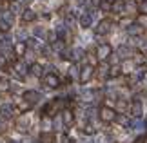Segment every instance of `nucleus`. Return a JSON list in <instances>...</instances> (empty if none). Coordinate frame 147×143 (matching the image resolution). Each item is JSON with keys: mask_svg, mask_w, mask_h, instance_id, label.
I'll use <instances>...</instances> for the list:
<instances>
[{"mask_svg": "<svg viewBox=\"0 0 147 143\" xmlns=\"http://www.w3.org/2000/svg\"><path fill=\"white\" fill-rule=\"evenodd\" d=\"M33 127V116L31 112H24V114H16L13 120V130L18 132L20 136H27Z\"/></svg>", "mask_w": 147, "mask_h": 143, "instance_id": "obj_2", "label": "nucleus"}, {"mask_svg": "<svg viewBox=\"0 0 147 143\" xmlns=\"http://www.w3.org/2000/svg\"><path fill=\"white\" fill-rule=\"evenodd\" d=\"M11 51H13L16 60H22L26 56V53H27V45H26V42H15L13 47H11Z\"/></svg>", "mask_w": 147, "mask_h": 143, "instance_id": "obj_15", "label": "nucleus"}, {"mask_svg": "<svg viewBox=\"0 0 147 143\" xmlns=\"http://www.w3.org/2000/svg\"><path fill=\"white\" fill-rule=\"evenodd\" d=\"M120 56H118L116 53H115V51H113V54L109 56V58H107V64H109V65H120Z\"/></svg>", "mask_w": 147, "mask_h": 143, "instance_id": "obj_22", "label": "nucleus"}, {"mask_svg": "<svg viewBox=\"0 0 147 143\" xmlns=\"http://www.w3.org/2000/svg\"><path fill=\"white\" fill-rule=\"evenodd\" d=\"M94 80V67L89 64H80V73H78V85H89Z\"/></svg>", "mask_w": 147, "mask_h": 143, "instance_id": "obj_5", "label": "nucleus"}, {"mask_svg": "<svg viewBox=\"0 0 147 143\" xmlns=\"http://www.w3.org/2000/svg\"><path fill=\"white\" fill-rule=\"evenodd\" d=\"M42 2H46V0H42Z\"/></svg>", "mask_w": 147, "mask_h": 143, "instance_id": "obj_28", "label": "nucleus"}, {"mask_svg": "<svg viewBox=\"0 0 147 143\" xmlns=\"http://www.w3.org/2000/svg\"><path fill=\"white\" fill-rule=\"evenodd\" d=\"M129 116H131L133 120H144V118H145V105H144V100H136V98L131 100Z\"/></svg>", "mask_w": 147, "mask_h": 143, "instance_id": "obj_7", "label": "nucleus"}, {"mask_svg": "<svg viewBox=\"0 0 147 143\" xmlns=\"http://www.w3.org/2000/svg\"><path fill=\"white\" fill-rule=\"evenodd\" d=\"M145 33H147V31H144L140 26L133 24V26H131V27H129V29L125 31V35H127V36H133V38H142V36L145 35Z\"/></svg>", "mask_w": 147, "mask_h": 143, "instance_id": "obj_18", "label": "nucleus"}, {"mask_svg": "<svg viewBox=\"0 0 147 143\" xmlns=\"http://www.w3.org/2000/svg\"><path fill=\"white\" fill-rule=\"evenodd\" d=\"M96 118H98V122L102 125H111L115 122V118H116V111L113 107H107V105H98Z\"/></svg>", "mask_w": 147, "mask_h": 143, "instance_id": "obj_4", "label": "nucleus"}, {"mask_svg": "<svg viewBox=\"0 0 147 143\" xmlns=\"http://www.w3.org/2000/svg\"><path fill=\"white\" fill-rule=\"evenodd\" d=\"M7 2H16V0H7Z\"/></svg>", "mask_w": 147, "mask_h": 143, "instance_id": "obj_25", "label": "nucleus"}, {"mask_svg": "<svg viewBox=\"0 0 147 143\" xmlns=\"http://www.w3.org/2000/svg\"><path fill=\"white\" fill-rule=\"evenodd\" d=\"M35 27H31V36H35L36 40H40V42H46V36H47V27L46 24H40V22H36V24H33Z\"/></svg>", "mask_w": 147, "mask_h": 143, "instance_id": "obj_11", "label": "nucleus"}, {"mask_svg": "<svg viewBox=\"0 0 147 143\" xmlns=\"http://www.w3.org/2000/svg\"><path fill=\"white\" fill-rule=\"evenodd\" d=\"M133 143H144V141H138V140H134V141H133Z\"/></svg>", "mask_w": 147, "mask_h": 143, "instance_id": "obj_24", "label": "nucleus"}, {"mask_svg": "<svg viewBox=\"0 0 147 143\" xmlns=\"http://www.w3.org/2000/svg\"><path fill=\"white\" fill-rule=\"evenodd\" d=\"M11 31H13V26L0 16V33H11Z\"/></svg>", "mask_w": 147, "mask_h": 143, "instance_id": "obj_21", "label": "nucleus"}, {"mask_svg": "<svg viewBox=\"0 0 147 143\" xmlns=\"http://www.w3.org/2000/svg\"><path fill=\"white\" fill-rule=\"evenodd\" d=\"M115 27H116V24L109 18V16H102L98 22H94V26H93L91 33H93V36L107 38L113 31H115Z\"/></svg>", "mask_w": 147, "mask_h": 143, "instance_id": "obj_1", "label": "nucleus"}, {"mask_svg": "<svg viewBox=\"0 0 147 143\" xmlns=\"http://www.w3.org/2000/svg\"><path fill=\"white\" fill-rule=\"evenodd\" d=\"M0 2H4V0H0Z\"/></svg>", "mask_w": 147, "mask_h": 143, "instance_id": "obj_29", "label": "nucleus"}, {"mask_svg": "<svg viewBox=\"0 0 147 143\" xmlns=\"http://www.w3.org/2000/svg\"><path fill=\"white\" fill-rule=\"evenodd\" d=\"M134 24H136V26H140L144 31H147V15L138 13L136 16H134Z\"/></svg>", "mask_w": 147, "mask_h": 143, "instance_id": "obj_20", "label": "nucleus"}, {"mask_svg": "<svg viewBox=\"0 0 147 143\" xmlns=\"http://www.w3.org/2000/svg\"><path fill=\"white\" fill-rule=\"evenodd\" d=\"M113 51H115V47L109 42H102L94 45V56H96L98 62H107V58L113 54Z\"/></svg>", "mask_w": 147, "mask_h": 143, "instance_id": "obj_6", "label": "nucleus"}, {"mask_svg": "<svg viewBox=\"0 0 147 143\" xmlns=\"http://www.w3.org/2000/svg\"><path fill=\"white\" fill-rule=\"evenodd\" d=\"M20 98H22V100H26L27 103H29L33 109H35V107H40L44 101H46V94H44L38 87H36V89L33 87V89H24V93H22Z\"/></svg>", "mask_w": 147, "mask_h": 143, "instance_id": "obj_3", "label": "nucleus"}, {"mask_svg": "<svg viewBox=\"0 0 147 143\" xmlns=\"http://www.w3.org/2000/svg\"><path fill=\"white\" fill-rule=\"evenodd\" d=\"M18 22L22 26H33L38 22V15L33 11L31 7H24L22 9V13L18 15Z\"/></svg>", "mask_w": 147, "mask_h": 143, "instance_id": "obj_9", "label": "nucleus"}, {"mask_svg": "<svg viewBox=\"0 0 147 143\" xmlns=\"http://www.w3.org/2000/svg\"><path fill=\"white\" fill-rule=\"evenodd\" d=\"M113 143H118V141H113Z\"/></svg>", "mask_w": 147, "mask_h": 143, "instance_id": "obj_27", "label": "nucleus"}, {"mask_svg": "<svg viewBox=\"0 0 147 143\" xmlns=\"http://www.w3.org/2000/svg\"><path fill=\"white\" fill-rule=\"evenodd\" d=\"M136 64H134L133 58H127V60H122L120 62V69H122V76H133L134 71H136Z\"/></svg>", "mask_w": 147, "mask_h": 143, "instance_id": "obj_12", "label": "nucleus"}, {"mask_svg": "<svg viewBox=\"0 0 147 143\" xmlns=\"http://www.w3.org/2000/svg\"><path fill=\"white\" fill-rule=\"evenodd\" d=\"M38 143H58V134L49 130V132H38Z\"/></svg>", "mask_w": 147, "mask_h": 143, "instance_id": "obj_14", "label": "nucleus"}, {"mask_svg": "<svg viewBox=\"0 0 147 143\" xmlns=\"http://www.w3.org/2000/svg\"><path fill=\"white\" fill-rule=\"evenodd\" d=\"M136 7H138V13H142V15H147V0H138Z\"/></svg>", "mask_w": 147, "mask_h": 143, "instance_id": "obj_23", "label": "nucleus"}, {"mask_svg": "<svg viewBox=\"0 0 147 143\" xmlns=\"http://www.w3.org/2000/svg\"><path fill=\"white\" fill-rule=\"evenodd\" d=\"M36 125H38V132H49V130H53V118L47 116V114H38Z\"/></svg>", "mask_w": 147, "mask_h": 143, "instance_id": "obj_10", "label": "nucleus"}, {"mask_svg": "<svg viewBox=\"0 0 147 143\" xmlns=\"http://www.w3.org/2000/svg\"><path fill=\"white\" fill-rule=\"evenodd\" d=\"M109 2H115V0H109Z\"/></svg>", "mask_w": 147, "mask_h": 143, "instance_id": "obj_26", "label": "nucleus"}, {"mask_svg": "<svg viewBox=\"0 0 147 143\" xmlns=\"http://www.w3.org/2000/svg\"><path fill=\"white\" fill-rule=\"evenodd\" d=\"M122 76V69L120 65H109V71H107V80H116Z\"/></svg>", "mask_w": 147, "mask_h": 143, "instance_id": "obj_19", "label": "nucleus"}, {"mask_svg": "<svg viewBox=\"0 0 147 143\" xmlns=\"http://www.w3.org/2000/svg\"><path fill=\"white\" fill-rule=\"evenodd\" d=\"M129 107H131V101L129 100H116V103H115V111L116 114H127L129 116Z\"/></svg>", "mask_w": 147, "mask_h": 143, "instance_id": "obj_17", "label": "nucleus"}, {"mask_svg": "<svg viewBox=\"0 0 147 143\" xmlns=\"http://www.w3.org/2000/svg\"><path fill=\"white\" fill-rule=\"evenodd\" d=\"M133 24H134V18H133V16H120V18L116 20V29L127 31Z\"/></svg>", "mask_w": 147, "mask_h": 143, "instance_id": "obj_16", "label": "nucleus"}, {"mask_svg": "<svg viewBox=\"0 0 147 143\" xmlns=\"http://www.w3.org/2000/svg\"><path fill=\"white\" fill-rule=\"evenodd\" d=\"M136 49H133V47H129L127 44H122V45H116L115 47V53L120 56V60H127V58H133V53Z\"/></svg>", "mask_w": 147, "mask_h": 143, "instance_id": "obj_13", "label": "nucleus"}, {"mask_svg": "<svg viewBox=\"0 0 147 143\" xmlns=\"http://www.w3.org/2000/svg\"><path fill=\"white\" fill-rule=\"evenodd\" d=\"M60 118H62V123H64L65 132H69V130H73L76 127V116H75V112H73V109H67V107L62 109Z\"/></svg>", "mask_w": 147, "mask_h": 143, "instance_id": "obj_8", "label": "nucleus"}]
</instances>
